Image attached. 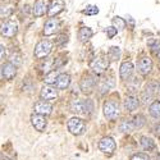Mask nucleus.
Segmentation results:
<instances>
[{
	"mask_svg": "<svg viewBox=\"0 0 160 160\" xmlns=\"http://www.w3.org/2000/svg\"><path fill=\"white\" fill-rule=\"evenodd\" d=\"M68 131L72 133V135L74 136H79V135H82V133L86 131V124L85 122L82 121V119H79V118H72L68 121Z\"/></svg>",
	"mask_w": 160,
	"mask_h": 160,
	"instance_id": "nucleus-1",
	"label": "nucleus"
},
{
	"mask_svg": "<svg viewBox=\"0 0 160 160\" xmlns=\"http://www.w3.org/2000/svg\"><path fill=\"white\" fill-rule=\"evenodd\" d=\"M51 49H52V44L49 40H42V41H40L35 48V57L37 59H42L50 54Z\"/></svg>",
	"mask_w": 160,
	"mask_h": 160,
	"instance_id": "nucleus-2",
	"label": "nucleus"
},
{
	"mask_svg": "<svg viewBox=\"0 0 160 160\" xmlns=\"http://www.w3.org/2000/svg\"><path fill=\"white\" fill-rule=\"evenodd\" d=\"M17 32H18V24L16 21H7L2 24V27H0V33L8 38L14 37L17 35Z\"/></svg>",
	"mask_w": 160,
	"mask_h": 160,
	"instance_id": "nucleus-3",
	"label": "nucleus"
},
{
	"mask_svg": "<svg viewBox=\"0 0 160 160\" xmlns=\"http://www.w3.org/2000/svg\"><path fill=\"white\" fill-rule=\"evenodd\" d=\"M90 67L96 74H101V73H104L106 69H108L109 60L106 58H104V57H99V58H95L90 63Z\"/></svg>",
	"mask_w": 160,
	"mask_h": 160,
	"instance_id": "nucleus-4",
	"label": "nucleus"
},
{
	"mask_svg": "<svg viewBox=\"0 0 160 160\" xmlns=\"http://www.w3.org/2000/svg\"><path fill=\"white\" fill-rule=\"evenodd\" d=\"M159 90V82L151 81L145 86L143 92H142V100L143 102H149L150 100H152V98L156 95V92Z\"/></svg>",
	"mask_w": 160,
	"mask_h": 160,
	"instance_id": "nucleus-5",
	"label": "nucleus"
},
{
	"mask_svg": "<svg viewBox=\"0 0 160 160\" xmlns=\"http://www.w3.org/2000/svg\"><path fill=\"white\" fill-rule=\"evenodd\" d=\"M104 115L108 119H115L119 115V105L115 101H106L104 104Z\"/></svg>",
	"mask_w": 160,
	"mask_h": 160,
	"instance_id": "nucleus-6",
	"label": "nucleus"
},
{
	"mask_svg": "<svg viewBox=\"0 0 160 160\" xmlns=\"http://www.w3.org/2000/svg\"><path fill=\"white\" fill-rule=\"evenodd\" d=\"M117 148L115 141L112 137H104L100 142H99V149L100 151L105 152V154H113L114 150Z\"/></svg>",
	"mask_w": 160,
	"mask_h": 160,
	"instance_id": "nucleus-7",
	"label": "nucleus"
},
{
	"mask_svg": "<svg viewBox=\"0 0 160 160\" xmlns=\"http://www.w3.org/2000/svg\"><path fill=\"white\" fill-rule=\"evenodd\" d=\"M95 85H96V79H95V77H92V76L83 77L81 83H79L82 92H85V94H91V92L94 91V88H95Z\"/></svg>",
	"mask_w": 160,
	"mask_h": 160,
	"instance_id": "nucleus-8",
	"label": "nucleus"
},
{
	"mask_svg": "<svg viewBox=\"0 0 160 160\" xmlns=\"http://www.w3.org/2000/svg\"><path fill=\"white\" fill-rule=\"evenodd\" d=\"M59 21L57 18H49L46 22H45V26H44V33L46 36H50V35H54L58 30H59Z\"/></svg>",
	"mask_w": 160,
	"mask_h": 160,
	"instance_id": "nucleus-9",
	"label": "nucleus"
},
{
	"mask_svg": "<svg viewBox=\"0 0 160 160\" xmlns=\"http://www.w3.org/2000/svg\"><path fill=\"white\" fill-rule=\"evenodd\" d=\"M35 113L36 114H41V115H50L52 112V105L49 104L46 100L45 101H38L33 106Z\"/></svg>",
	"mask_w": 160,
	"mask_h": 160,
	"instance_id": "nucleus-10",
	"label": "nucleus"
},
{
	"mask_svg": "<svg viewBox=\"0 0 160 160\" xmlns=\"http://www.w3.org/2000/svg\"><path fill=\"white\" fill-rule=\"evenodd\" d=\"M49 2L50 0H36L33 5V14L36 17L44 16L46 10L49 9Z\"/></svg>",
	"mask_w": 160,
	"mask_h": 160,
	"instance_id": "nucleus-11",
	"label": "nucleus"
},
{
	"mask_svg": "<svg viewBox=\"0 0 160 160\" xmlns=\"http://www.w3.org/2000/svg\"><path fill=\"white\" fill-rule=\"evenodd\" d=\"M137 68H138V72L141 74H148L151 71V68H152V60L149 57L140 58L138 64H137Z\"/></svg>",
	"mask_w": 160,
	"mask_h": 160,
	"instance_id": "nucleus-12",
	"label": "nucleus"
},
{
	"mask_svg": "<svg viewBox=\"0 0 160 160\" xmlns=\"http://www.w3.org/2000/svg\"><path fill=\"white\" fill-rule=\"evenodd\" d=\"M2 73H3V77H4L5 79L10 81V79H13V78L16 77V74H17V67L13 64V63L8 62V63H5V64L3 65Z\"/></svg>",
	"mask_w": 160,
	"mask_h": 160,
	"instance_id": "nucleus-13",
	"label": "nucleus"
},
{
	"mask_svg": "<svg viewBox=\"0 0 160 160\" xmlns=\"http://www.w3.org/2000/svg\"><path fill=\"white\" fill-rule=\"evenodd\" d=\"M65 8V4L63 0H54V2L51 3V5H49V9H48V13L50 17H54L59 13H62Z\"/></svg>",
	"mask_w": 160,
	"mask_h": 160,
	"instance_id": "nucleus-14",
	"label": "nucleus"
},
{
	"mask_svg": "<svg viewBox=\"0 0 160 160\" xmlns=\"http://www.w3.org/2000/svg\"><path fill=\"white\" fill-rule=\"evenodd\" d=\"M31 122H32V126L35 127V129H37L38 132H42L46 128V119L41 114L32 115L31 117Z\"/></svg>",
	"mask_w": 160,
	"mask_h": 160,
	"instance_id": "nucleus-15",
	"label": "nucleus"
},
{
	"mask_svg": "<svg viewBox=\"0 0 160 160\" xmlns=\"http://www.w3.org/2000/svg\"><path fill=\"white\" fill-rule=\"evenodd\" d=\"M71 83V76L67 74V73H62V74H58L57 79H55V86L59 90H65L67 87L69 86Z\"/></svg>",
	"mask_w": 160,
	"mask_h": 160,
	"instance_id": "nucleus-16",
	"label": "nucleus"
},
{
	"mask_svg": "<svg viewBox=\"0 0 160 160\" xmlns=\"http://www.w3.org/2000/svg\"><path fill=\"white\" fill-rule=\"evenodd\" d=\"M138 105H140V102H138V99L136 95H128L124 100V108L128 112L136 110L138 108Z\"/></svg>",
	"mask_w": 160,
	"mask_h": 160,
	"instance_id": "nucleus-17",
	"label": "nucleus"
},
{
	"mask_svg": "<svg viewBox=\"0 0 160 160\" xmlns=\"http://www.w3.org/2000/svg\"><path fill=\"white\" fill-rule=\"evenodd\" d=\"M133 73V64L131 62H124L121 65V69H119V74H121L122 79H128Z\"/></svg>",
	"mask_w": 160,
	"mask_h": 160,
	"instance_id": "nucleus-18",
	"label": "nucleus"
},
{
	"mask_svg": "<svg viewBox=\"0 0 160 160\" xmlns=\"http://www.w3.org/2000/svg\"><path fill=\"white\" fill-rule=\"evenodd\" d=\"M40 96H41L42 100H54V99H57L58 94H57L55 88H52L50 86H46V87H42L41 92H40Z\"/></svg>",
	"mask_w": 160,
	"mask_h": 160,
	"instance_id": "nucleus-19",
	"label": "nucleus"
},
{
	"mask_svg": "<svg viewBox=\"0 0 160 160\" xmlns=\"http://www.w3.org/2000/svg\"><path fill=\"white\" fill-rule=\"evenodd\" d=\"M92 35H94V32H92L91 28L82 27L81 30H79V32H78V38H79V41H81V42H86V41H88V40L92 37Z\"/></svg>",
	"mask_w": 160,
	"mask_h": 160,
	"instance_id": "nucleus-20",
	"label": "nucleus"
},
{
	"mask_svg": "<svg viewBox=\"0 0 160 160\" xmlns=\"http://www.w3.org/2000/svg\"><path fill=\"white\" fill-rule=\"evenodd\" d=\"M108 58H109L110 62L118 60L119 58H121V49H119L118 46H112L108 51Z\"/></svg>",
	"mask_w": 160,
	"mask_h": 160,
	"instance_id": "nucleus-21",
	"label": "nucleus"
},
{
	"mask_svg": "<svg viewBox=\"0 0 160 160\" xmlns=\"http://www.w3.org/2000/svg\"><path fill=\"white\" fill-rule=\"evenodd\" d=\"M71 112L79 114V113H83V100H74L71 104Z\"/></svg>",
	"mask_w": 160,
	"mask_h": 160,
	"instance_id": "nucleus-22",
	"label": "nucleus"
},
{
	"mask_svg": "<svg viewBox=\"0 0 160 160\" xmlns=\"http://www.w3.org/2000/svg\"><path fill=\"white\" fill-rule=\"evenodd\" d=\"M141 146L145 149V150H148V151H151V150H154L155 149V141L154 140H151V138H149V137H142L141 138Z\"/></svg>",
	"mask_w": 160,
	"mask_h": 160,
	"instance_id": "nucleus-23",
	"label": "nucleus"
},
{
	"mask_svg": "<svg viewBox=\"0 0 160 160\" xmlns=\"http://www.w3.org/2000/svg\"><path fill=\"white\" fill-rule=\"evenodd\" d=\"M13 13V5L10 4H4L0 7V17L2 18H9Z\"/></svg>",
	"mask_w": 160,
	"mask_h": 160,
	"instance_id": "nucleus-24",
	"label": "nucleus"
},
{
	"mask_svg": "<svg viewBox=\"0 0 160 160\" xmlns=\"http://www.w3.org/2000/svg\"><path fill=\"white\" fill-rule=\"evenodd\" d=\"M149 112H150V115L154 117V118H160V101H154L150 108H149Z\"/></svg>",
	"mask_w": 160,
	"mask_h": 160,
	"instance_id": "nucleus-25",
	"label": "nucleus"
},
{
	"mask_svg": "<svg viewBox=\"0 0 160 160\" xmlns=\"http://www.w3.org/2000/svg\"><path fill=\"white\" fill-rule=\"evenodd\" d=\"M119 129L122 132H132L135 129V126H133V122L132 121H128V119H124V121L121 123L119 126Z\"/></svg>",
	"mask_w": 160,
	"mask_h": 160,
	"instance_id": "nucleus-26",
	"label": "nucleus"
},
{
	"mask_svg": "<svg viewBox=\"0 0 160 160\" xmlns=\"http://www.w3.org/2000/svg\"><path fill=\"white\" fill-rule=\"evenodd\" d=\"M113 24H114V27L117 30H123V28H126L127 22L121 17H114L113 18Z\"/></svg>",
	"mask_w": 160,
	"mask_h": 160,
	"instance_id": "nucleus-27",
	"label": "nucleus"
},
{
	"mask_svg": "<svg viewBox=\"0 0 160 160\" xmlns=\"http://www.w3.org/2000/svg\"><path fill=\"white\" fill-rule=\"evenodd\" d=\"M57 71H58V69H54V71H51L50 73H48V74L45 76L44 81H45L46 83H49V85L55 83V79H57V77H58V72H57Z\"/></svg>",
	"mask_w": 160,
	"mask_h": 160,
	"instance_id": "nucleus-28",
	"label": "nucleus"
},
{
	"mask_svg": "<svg viewBox=\"0 0 160 160\" xmlns=\"http://www.w3.org/2000/svg\"><path fill=\"white\" fill-rule=\"evenodd\" d=\"M133 126H135V128H141L143 124H145V117L143 115H141V114H138V115H136L135 118H133Z\"/></svg>",
	"mask_w": 160,
	"mask_h": 160,
	"instance_id": "nucleus-29",
	"label": "nucleus"
},
{
	"mask_svg": "<svg viewBox=\"0 0 160 160\" xmlns=\"http://www.w3.org/2000/svg\"><path fill=\"white\" fill-rule=\"evenodd\" d=\"M67 42H68V35H65V33L59 35V36H58V38H57V41H55L57 46H59V48L65 46V45H67Z\"/></svg>",
	"mask_w": 160,
	"mask_h": 160,
	"instance_id": "nucleus-30",
	"label": "nucleus"
},
{
	"mask_svg": "<svg viewBox=\"0 0 160 160\" xmlns=\"http://www.w3.org/2000/svg\"><path fill=\"white\" fill-rule=\"evenodd\" d=\"M94 110V104H92L91 100H83V113L88 114Z\"/></svg>",
	"mask_w": 160,
	"mask_h": 160,
	"instance_id": "nucleus-31",
	"label": "nucleus"
},
{
	"mask_svg": "<svg viewBox=\"0 0 160 160\" xmlns=\"http://www.w3.org/2000/svg\"><path fill=\"white\" fill-rule=\"evenodd\" d=\"M67 63V59H64L63 57H59V58H57L55 59V62L52 63V69H58V68H60L62 65H64Z\"/></svg>",
	"mask_w": 160,
	"mask_h": 160,
	"instance_id": "nucleus-32",
	"label": "nucleus"
},
{
	"mask_svg": "<svg viewBox=\"0 0 160 160\" xmlns=\"http://www.w3.org/2000/svg\"><path fill=\"white\" fill-rule=\"evenodd\" d=\"M129 160H150V158L148 156V154H143V152H138L132 155Z\"/></svg>",
	"mask_w": 160,
	"mask_h": 160,
	"instance_id": "nucleus-33",
	"label": "nucleus"
},
{
	"mask_svg": "<svg viewBox=\"0 0 160 160\" xmlns=\"http://www.w3.org/2000/svg\"><path fill=\"white\" fill-rule=\"evenodd\" d=\"M113 85V81L112 79H106V81H104L101 85H100V90H101V94L102 92H105V91H108L109 90V87Z\"/></svg>",
	"mask_w": 160,
	"mask_h": 160,
	"instance_id": "nucleus-34",
	"label": "nucleus"
},
{
	"mask_svg": "<svg viewBox=\"0 0 160 160\" xmlns=\"http://www.w3.org/2000/svg\"><path fill=\"white\" fill-rule=\"evenodd\" d=\"M10 63H13L16 67H17V65H19V64L22 63L21 55H19V54H12V57H10Z\"/></svg>",
	"mask_w": 160,
	"mask_h": 160,
	"instance_id": "nucleus-35",
	"label": "nucleus"
},
{
	"mask_svg": "<svg viewBox=\"0 0 160 160\" xmlns=\"http://www.w3.org/2000/svg\"><path fill=\"white\" fill-rule=\"evenodd\" d=\"M98 13H99V9H98V7H88V8L85 10V14H87V16L98 14Z\"/></svg>",
	"mask_w": 160,
	"mask_h": 160,
	"instance_id": "nucleus-36",
	"label": "nucleus"
},
{
	"mask_svg": "<svg viewBox=\"0 0 160 160\" xmlns=\"http://www.w3.org/2000/svg\"><path fill=\"white\" fill-rule=\"evenodd\" d=\"M117 28L115 27H108V28H106V35H108V37L109 38H113L115 35H117Z\"/></svg>",
	"mask_w": 160,
	"mask_h": 160,
	"instance_id": "nucleus-37",
	"label": "nucleus"
},
{
	"mask_svg": "<svg viewBox=\"0 0 160 160\" xmlns=\"http://www.w3.org/2000/svg\"><path fill=\"white\" fill-rule=\"evenodd\" d=\"M148 44H149V46H150L152 50H156V48L159 46V41H158V40H150Z\"/></svg>",
	"mask_w": 160,
	"mask_h": 160,
	"instance_id": "nucleus-38",
	"label": "nucleus"
},
{
	"mask_svg": "<svg viewBox=\"0 0 160 160\" xmlns=\"http://www.w3.org/2000/svg\"><path fill=\"white\" fill-rule=\"evenodd\" d=\"M5 55H7L5 48H4V46H2V45H0V60H3V59L5 58Z\"/></svg>",
	"mask_w": 160,
	"mask_h": 160,
	"instance_id": "nucleus-39",
	"label": "nucleus"
},
{
	"mask_svg": "<svg viewBox=\"0 0 160 160\" xmlns=\"http://www.w3.org/2000/svg\"><path fill=\"white\" fill-rule=\"evenodd\" d=\"M22 13H24V14H28V13H30V5L22 7Z\"/></svg>",
	"mask_w": 160,
	"mask_h": 160,
	"instance_id": "nucleus-40",
	"label": "nucleus"
},
{
	"mask_svg": "<svg viewBox=\"0 0 160 160\" xmlns=\"http://www.w3.org/2000/svg\"><path fill=\"white\" fill-rule=\"evenodd\" d=\"M155 136L156 137H160V123L155 127Z\"/></svg>",
	"mask_w": 160,
	"mask_h": 160,
	"instance_id": "nucleus-41",
	"label": "nucleus"
},
{
	"mask_svg": "<svg viewBox=\"0 0 160 160\" xmlns=\"http://www.w3.org/2000/svg\"><path fill=\"white\" fill-rule=\"evenodd\" d=\"M0 160H12V159H9V158H7V156H0Z\"/></svg>",
	"mask_w": 160,
	"mask_h": 160,
	"instance_id": "nucleus-42",
	"label": "nucleus"
},
{
	"mask_svg": "<svg viewBox=\"0 0 160 160\" xmlns=\"http://www.w3.org/2000/svg\"><path fill=\"white\" fill-rule=\"evenodd\" d=\"M2 77H3V73H2V68H0V79H2Z\"/></svg>",
	"mask_w": 160,
	"mask_h": 160,
	"instance_id": "nucleus-43",
	"label": "nucleus"
},
{
	"mask_svg": "<svg viewBox=\"0 0 160 160\" xmlns=\"http://www.w3.org/2000/svg\"><path fill=\"white\" fill-rule=\"evenodd\" d=\"M158 57H159V59H160V49H159V51H158Z\"/></svg>",
	"mask_w": 160,
	"mask_h": 160,
	"instance_id": "nucleus-44",
	"label": "nucleus"
}]
</instances>
